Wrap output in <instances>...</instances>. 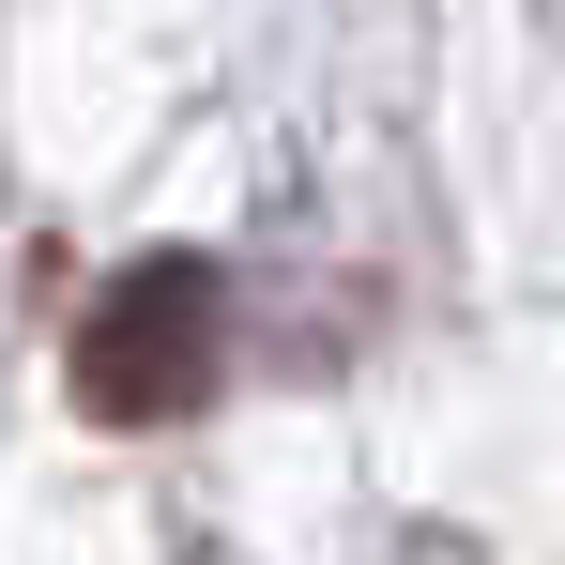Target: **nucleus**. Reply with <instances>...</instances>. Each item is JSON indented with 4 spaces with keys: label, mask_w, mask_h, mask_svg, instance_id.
I'll return each mask as SVG.
<instances>
[{
    "label": "nucleus",
    "mask_w": 565,
    "mask_h": 565,
    "mask_svg": "<svg viewBox=\"0 0 565 565\" xmlns=\"http://www.w3.org/2000/svg\"><path fill=\"white\" fill-rule=\"evenodd\" d=\"M214 352H230V306H214V260L199 245H153L93 290L77 321V413L93 428H184L214 397Z\"/></svg>",
    "instance_id": "f257e3e1"
}]
</instances>
